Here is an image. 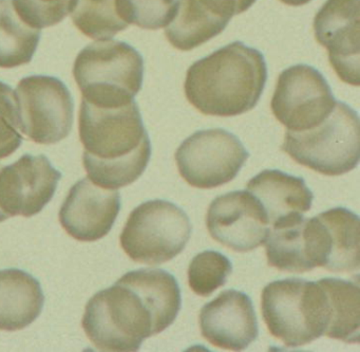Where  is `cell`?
I'll list each match as a JSON object with an SVG mask.
<instances>
[{"label": "cell", "instance_id": "1", "mask_svg": "<svg viewBox=\"0 0 360 352\" xmlns=\"http://www.w3.org/2000/svg\"><path fill=\"white\" fill-rule=\"evenodd\" d=\"M180 309V287L174 275L160 269L136 270L92 296L82 325L96 349L134 352L144 339L168 328Z\"/></svg>", "mask_w": 360, "mask_h": 352}, {"label": "cell", "instance_id": "2", "mask_svg": "<svg viewBox=\"0 0 360 352\" xmlns=\"http://www.w3.org/2000/svg\"><path fill=\"white\" fill-rule=\"evenodd\" d=\"M79 132L84 168L98 187H128L146 170L151 144L136 101L102 107L82 100Z\"/></svg>", "mask_w": 360, "mask_h": 352}, {"label": "cell", "instance_id": "3", "mask_svg": "<svg viewBox=\"0 0 360 352\" xmlns=\"http://www.w3.org/2000/svg\"><path fill=\"white\" fill-rule=\"evenodd\" d=\"M266 77L262 54L235 42L189 67L185 96L203 115L235 117L256 107Z\"/></svg>", "mask_w": 360, "mask_h": 352}, {"label": "cell", "instance_id": "4", "mask_svg": "<svg viewBox=\"0 0 360 352\" xmlns=\"http://www.w3.org/2000/svg\"><path fill=\"white\" fill-rule=\"evenodd\" d=\"M73 77L82 100L102 107H119L134 101L144 77L142 56L127 43L96 42L75 58Z\"/></svg>", "mask_w": 360, "mask_h": 352}, {"label": "cell", "instance_id": "5", "mask_svg": "<svg viewBox=\"0 0 360 352\" xmlns=\"http://www.w3.org/2000/svg\"><path fill=\"white\" fill-rule=\"evenodd\" d=\"M261 312L271 334L288 348L307 345L328 330V298L319 282H271L263 289Z\"/></svg>", "mask_w": 360, "mask_h": 352}, {"label": "cell", "instance_id": "6", "mask_svg": "<svg viewBox=\"0 0 360 352\" xmlns=\"http://www.w3.org/2000/svg\"><path fill=\"white\" fill-rule=\"evenodd\" d=\"M281 149L296 163L324 176H341L358 165L360 124L357 113L345 103L319 125L301 132H286Z\"/></svg>", "mask_w": 360, "mask_h": 352}, {"label": "cell", "instance_id": "7", "mask_svg": "<svg viewBox=\"0 0 360 352\" xmlns=\"http://www.w3.org/2000/svg\"><path fill=\"white\" fill-rule=\"evenodd\" d=\"M191 234V223L182 208L165 200L144 202L132 210L120 236L130 259L161 265L180 254Z\"/></svg>", "mask_w": 360, "mask_h": 352}, {"label": "cell", "instance_id": "8", "mask_svg": "<svg viewBox=\"0 0 360 352\" xmlns=\"http://www.w3.org/2000/svg\"><path fill=\"white\" fill-rule=\"evenodd\" d=\"M18 130L37 144H56L72 130L75 101L64 82L50 75L20 80L15 92Z\"/></svg>", "mask_w": 360, "mask_h": 352}, {"label": "cell", "instance_id": "9", "mask_svg": "<svg viewBox=\"0 0 360 352\" xmlns=\"http://www.w3.org/2000/svg\"><path fill=\"white\" fill-rule=\"evenodd\" d=\"M248 157L237 137L222 128H212L188 137L176 151V162L189 185L210 189L233 180Z\"/></svg>", "mask_w": 360, "mask_h": 352}, {"label": "cell", "instance_id": "10", "mask_svg": "<svg viewBox=\"0 0 360 352\" xmlns=\"http://www.w3.org/2000/svg\"><path fill=\"white\" fill-rule=\"evenodd\" d=\"M336 102L319 71L307 65H296L279 75L271 108L288 132H301L321 124Z\"/></svg>", "mask_w": 360, "mask_h": 352}, {"label": "cell", "instance_id": "11", "mask_svg": "<svg viewBox=\"0 0 360 352\" xmlns=\"http://www.w3.org/2000/svg\"><path fill=\"white\" fill-rule=\"evenodd\" d=\"M360 0H326L314 20L318 44L328 52L337 77L352 86L360 84Z\"/></svg>", "mask_w": 360, "mask_h": 352}, {"label": "cell", "instance_id": "12", "mask_svg": "<svg viewBox=\"0 0 360 352\" xmlns=\"http://www.w3.org/2000/svg\"><path fill=\"white\" fill-rule=\"evenodd\" d=\"M62 174L46 156H22L0 168V210L8 217H32L51 201Z\"/></svg>", "mask_w": 360, "mask_h": 352}, {"label": "cell", "instance_id": "13", "mask_svg": "<svg viewBox=\"0 0 360 352\" xmlns=\"http://www.w3.org/2000/svg\"><path fill=\"white\" fill-rule=\"evenodd\" d=\"M269 225L262 206L248 191L216 198L206 215V227L212 239L235 252H250L264 244Z\"/></svg>", "mask_w": 360, "mask_h": 352}, {"label": "cell", "instance_id": "14", "mask_svg": "<svg viewBox=\"0 0 360 352\" xmlns=\"http://www.w3.org/2000/svg\"><path fill=\"white\" fill-rule=\"evenodd\" d=\"M121 210L117 189H105L89 178L77 181L60 210L65 231L79 241H96L112 229Z\"/></svg>", "mask_w": 360, "mask_h": 352}, {"label": "cell", "instance_id": "15", "mask_svg": "<svg viewBox=\"0 0 360 352\" xmlns=\"http://www.w3.org/2000/svg\"><path fill=\"white\" fill-rule=\"evenodd\" d=\"M202 337L214 347L241 351L258 337L252 301L245 293L226 290L200 311Z\"/></svg>", "mask_w": 360, "mask_h": 352}, {"label": "cell", "instance_id": "16", "mask_svg": "<svg viewBox=\"0 0 360 352\" xmlns=\"http://www.w3.org/2000/svg\"><path fill=\"white\" fill-rule=\"evenodd\" d=\"M239 14L238 0H179L165 35L172 47L191 51L222 33Z\"/></svg>", "mask_w": 360, "mask_h": 352}, {"label": "cell", "instance_id": "17", "mask_svg": "<svg viewBox=\"0 0 360 352\" xmlns=\"http://www.w3.org/2000/svg\"><path fill=\"white\" fill-rule=\"evenodd\" d=\"M246 191L258 200L271 225L304 214L314 199L302 178L277 170H263L250 179Z\"/></svg>", "mask_w": 360, "mask_h": 352}, {"label": "cell", "instance_id": "18", "mask_svg": "<svg viewBox=\"0 0 360 352\" xmlns=\"http://www.w3.org/2000/svg\"><path fill=\"white\" fill-rule=\"evenodd\" d=\"M45 296L39 280L18 269L0 270V330L18 331L41 315Z\"/></svg>", "mask_w": 360, "mask_h": 352}, {"label": "cell", "instance_id": "19", "mask_svg": "<svg viewBox=\"0 0 360 352\" xmlns=\"http://www.w3.org/2000/svg\"><path fill=\"white\" fill-rule=\"evenodd\" d=\"M328 232V261L326 270L335 273L358 271L360 265V227L357 215L345 208L319 214Z\"/></svg>", "mask_w": 360, "mask_h": 352}, {"label": "cell", "instance_id": "20", "mask_svg": "<svg viewBox=\"0 0 360 352\" xmlns=\"http://www.w3.org/2000/svg\"><path fill=\"white\" fill-rule=\"evenodd\" d=\"M302 215L290 217L269 229L264 241L267 263L290 273H304L314 269L307 252Z\"/></svg>", "mask_w": 360, "mask_h": 352}, {"label": "cell", "instance_id": "21", "mask_svg": "<svg viewBox=\"0 0 360 352\" xmlns=\"http://www.w3.org/2000/svg\"><path fill=\"white\" fill-rule=\"evenodd\" d=\"M328 297V326L324 337L355 344L360 339L359 284L323 278L319 280Z\"/></svg>", "mask_w": 360, "mask_h": 352}, {"label": "cell", "instance_id": "22", "mask_svg": "<svg viewBox=\"0 0 360 352\" xmlns=\"http://www.w3.org/2000/svg\"><path fill=\"white\" fill-rule=\"evenodd\" d=\"M39 41L41 30L20 18L11 0H0V68H16L31 63Z\"/></svg>", "mask_w": 360, "mask_h": 352}, {"label": "cell", "instance_id": "23", "mask_svg": "<svg viewBox=\"0 0 360 352\" xmlns=\"http://www.w3.org/2000/svg\"><path fill=\"white\" fill-rule=\"evenodd\" d=\"M71 12L75 26L89 39L107 41L129 27L120 14L117 0H75Z\"/></svg>", "mask_w": 360, "mask_h": 352}, {"label": "cell", "instance_id": "24", "mask_svg": "<svg viewBox=\"0 0 360 352\" xmlns=\"http://www.w3.org/2000/svg\"><path fill=\"white\" fill-rule=\"evenodd\" d=\"M231 271L233 267L226 256L216 251H204L189 263V287L200 296H210L226 284Z\"/></svg>", "mask_w": 360, "mask_h": 352}, {"label": "cell", "instance_id": "25", "mask_svg": "<svg viewBox=\"0 0 360 352\" xmlns=\"http://www.w3.org/2000/svg\"><path fill=\"white\" fill-rule=\"evenodd\" d=\"M176 0H117L120 14L128 25L146 30L168 26L176 12Z\"/></svg>", "mask_w": 360, "mask_h": 352}, {"label": "cell", "instance_id": "26", "mask_svg": "<svg viewBox=\"0 0 360 352\" xmlns=\"http://www.w3.org/2000/svg\"><path fill=\"white\" fill-rule=\"evenodd\" d=\"M16 13L32 28L56 26L72 11L75 0H11Z\"/></svg>", "mask_w": 360, "mask_h": 352}, {"label": "cell", "instance_id": "27", "mask_svg": "<svg viewBox=\"0 0 360 352\" xmlns=\"http://www.w3.org/2000/svg\"><path fill=\"white\" fill-rule=\"evenodd\" d=\"M22 137L18 132L15 94L8 84L0 82V160L13 155Z\"/></svg>", "mask_w": 360, "mask_h": 352}, {"label": "cell", "instance_id": "28", "mask_svg": "<svg viewBox=\"0 0 360 352\" xmlns=\"http://www.w3.org/2000/svg\"><path fill=\"white\" fill-rule=\"evenodd\" d=\"M284 5L290 6V7H300V6L307 5L311 0H280Z\"/></svg>", "mask_w": 360, "mask_h": 352}, {"label": "cell", "instance_id": "29", "mask_svg": "<svg viewBox=\"0 0 360 352\" xmlns=\"http://www.w3.org/2000/svg\"><path fill=\"white\" fill-rule=\"evenodd\" d=\"M257 0H238V4H239L240 11L241 13H244V12L248 11L255 3H256Z\"/></svg>", "mask_w": 360, "mask_h": 352}, {"label": "cell", "instance_id": "30", "mask_svg": "<svg viewBox=\"0 0 360 352\" xmlns=\"http://www.w3.org/2000/svg\"><path fill=\"white\" fill-rule=\"evenodd\" d=\"M0 168H1V166H0ZM8 218H9V217H8L3 210H0V222H3V221H5L6 219Z\"/></svg>", "mask_w": 360, "mask_h": 352}]
</instances>
